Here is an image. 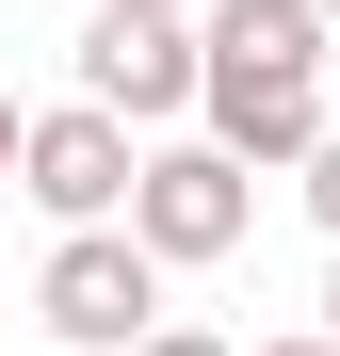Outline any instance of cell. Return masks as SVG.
I'll return each instance as SVG.
<instances>
[{
  "label": "cell",
  "mask_w": 340,
  "mask_h": 356,
  "mask_svg": "<svg viewBox=\"0 0 340 356\" xmlns=\"http://www.w3.org/2000/svg\"><path fill=\"white\" fill-rule=\"evenodd\" d=\"M113 227H130L162 275H195V259H227V243L259 227V162H227L211 130H179V146H130V211H113Z\"/></svg>",
  "instance_id": "cell-1"
},
{
  "label": "cell",
  "mask_w": 340,
  "mask_h": 356,
  "mask_svg": "<svg viewBox=\"0 0 340 356\" xmlns=\"http://www.w3.org/2000/svg\"><path fill=\"white\" fill-rule=\"evenodd\" d=\"M33 308H49V340L65 356H130L146 324H162V259L130 243V227H65V243H49V275H33Z\"/></svg>",
  "instance_id": "cell-2"
},
{
  "label": "cell",
  "mask_w": 340,
  "mask_h": 356,
  "mask_svg": "<svg viewBox=\"0 0 340 356\" xmlns=\"http://www.w3.org/2000/svg\"><path fill=\"white\" fill-rule=\"evenodd\" d=\"M81 97L130 113V130H179V113H195V17H162V0H97V33H81Z\"/></svg>",
  "instance_id": "cell-3"
},
{
  "label": "cell",
  "mask_w": 340,
  "mask_h": 356,
  "mask_svg": "<svg viewBox=\"0 0 340 356\" xmlns=\"http://www.w3.org/2000/svg\"><path fill=\"white\" fill-rule=\"evenodd\" d=\"M17 195H33L49 227H97V211H130V113H97V97H65V113H17Z\"/></svg>",
  "instance_id": "cell-4"
},
{
  "label": "cell",
  "mask_w": 340,
  "mask_h": 356,
  "mask_svg": "<svg viewBox=\"0 0 340 356\" xmlns=\"http://www.w3.org/2000/svg\"><path fill=\"white\" fill-rule=\"evenodd\" d=\"M195 113H211V146H227V162L292 178V146L324 130V65H195Z\"/></svg>",
  "instance_id": "cell-5"
},
{
  "label": "cell",
  "mask_w": 340,
  "mask_h": 356,
  "mask_svg": "<svg viewBox=\"0 0 340 356\" xmlns=\"http://www.w3.org/2000/svg\"><path fill=\"white\" fill-rule=\"evenodd\" d=\"M195 65H324V0H195Z\"/></svg>",
  "instance_id": "cell-6"
},
{
  "label": "cell",
  "mask_w": 340,
  "mask_h": 356,
  "mask_svg": "<svg viewBox=\"0 0 340 356\" xmlns=\"http://www.w3.org/2000/svg\"><path fill=\"white\" fill-rule=\"evenodd\" d=\"M292 178H308V211L340 227V130H308V146H292Z\"/></svg>",
  "instance_id": "cell-7"
},
{
  "label": "cell",
  "mask_w": 340,
  "mask_h": 356,
  "mask_svg": "<svg viewBox=\"0 0 340 356\" xmlns=\"http://www.w3.org/2000/svg\"><path fill=\"white\" fill-rule=\"evenodd\" d=\"M130 356H227V340H211V324H146Z\"/></svg>",
  "instance_id": "cell-8"
},
{
  "label": "cell",
  "mask_w": 340,
  "mask_h": 356,
  "mask_svg": "<svg viewBox=\"0 0 340 356\" xmlns=\"http://www.w3.org/2000/svg\"><path fill=\"white\" fill-rule=\"evenodd\" d=\"M243 356H340V340H324V324H292V340H243Z\"/></svg>",
  "instance_id": "cell-9"
},
{
  "label": "cell",
  "mask_w": 340,
  "mask_h": 356,
  "mask_svg": "<svg viewBox=\"0 0 340 356\" xmlns=\"http://www.w3.org/2000/svg\"><path fill=\"white\" fill-rule=\"evenodd\" d=\"M0 178H17V97H0Z\"/></svg>",
  "instance_id": "cell-10"
},
{
  "label": "cell",
  "mask_w": 340,
  "mask_h": 356,
  "mask_svg": "<svg viewBox=\"0 0 340 356\" xmlns=\"http://www.w3.org/2000/svg\"><path fill=\"white\" fill-rule=\"evenodd\" d=\"M324 340H340V259H324Z\"/></svg>",
  "instance_id": "cell-11"
},
{
  "label": "cell",
  "mask_w": 340,
  "mask_h": 356,
  "mask_svg": "<svg viewBox=\"0 0 340 356\" xmlns=\"http://www.w3.org/2000/svg\"><path fill=\"white\" fill-rule=\"evenodd\" d=\"M162 17H195V0H162Z\"/></svg>",
  "instance_id": "cell-12"
},
{
  "label": "cell",
  "mask_w": 340,
  "mask_h": 356,
  "mask_svg": "<svg viewBox=\"0 0 340 356\" xmlns=\"http://www.w3.org/2000/svg\"><path fill=\"white\" fill-rule=\"evenodd\" d=\"M324 33H340V0H324Z\"/></svg>",
  "instance_id": "cell-13"
}]
</instances>
